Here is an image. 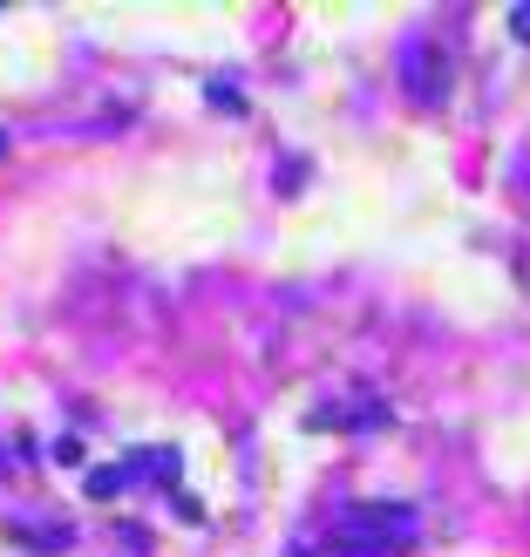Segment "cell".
<instances>
[{
  "instance_id": "cell-1",
  "label": "cell",
  "mask_w": 530,
  "mask_h": 557,
  "mask_svg": "<svg viewBox=\"0 0 530 557\" xmlns=\"http://www.w3.org/2000/svg\"><path fill=\"white\" fill-rule=\"evenodd\" d=\"M415 510L408 504H347L333 517V550L341 557H395L415 544Z\"/></svg>"
},
{
  "instance_id": "cell-2",
  "label": "cell",
  "mask_w": 530,
  "mask_h": 557,
  "mask_svg": "<svg viewBox=\"0 0 530 557\" xmlns=\"http://www.w3.org/2000/svg\"><path fill=\"white\" fill-rule=\"evenodd\" d=\"M449 82H456V69H449V48H442V41H408L402 48V89H408V102H449Z\"/></svg>"
},
{
  "instance_id": "cell-3",
  "label": "cell",
  "mask_w": 530,
  "mask_h": 557,
  "mask_svg": "<svg viewBox=\"0 0 530 557\" xmlns=\"http://www.w3.org/2000/svg\"><path fill=\"white\" fill-rule=\"evenodd\" d=\"M123 483H136V476H130V462H109V469H89V483H82V490H89L96 504H102V496H116Z\"/></svg>"
},
{
  "instance_id": "cell-4",
  "label": "cell",
  "mask_w": 530,
  "mask_h": 557,
  "mask_svg": "<svg viewBox=\"0 0 530 557\" xmlns=\"http://www.w3.org/2000/svg\"><path fill=\"white\" fill-rule=\"evenodd\" d=\"M510 35L530 41V0H517V8H510Z\"/></svg>"
},
{
  "instance_id": "cell-5",
  "label": "cell",
  "mask_w": 530,
  "mask_h": 557,
  "mask_svg": "<svg viewBox=\"0 0 530 557\" xmlns=\"http://www.w3.org/2000/svg\"><path fill=\"white\" fill-rule=\"evenodd\" d=\"M8 469H14V456H8V449H0V476H8Z\"/></svg>"
}]
</instances>
